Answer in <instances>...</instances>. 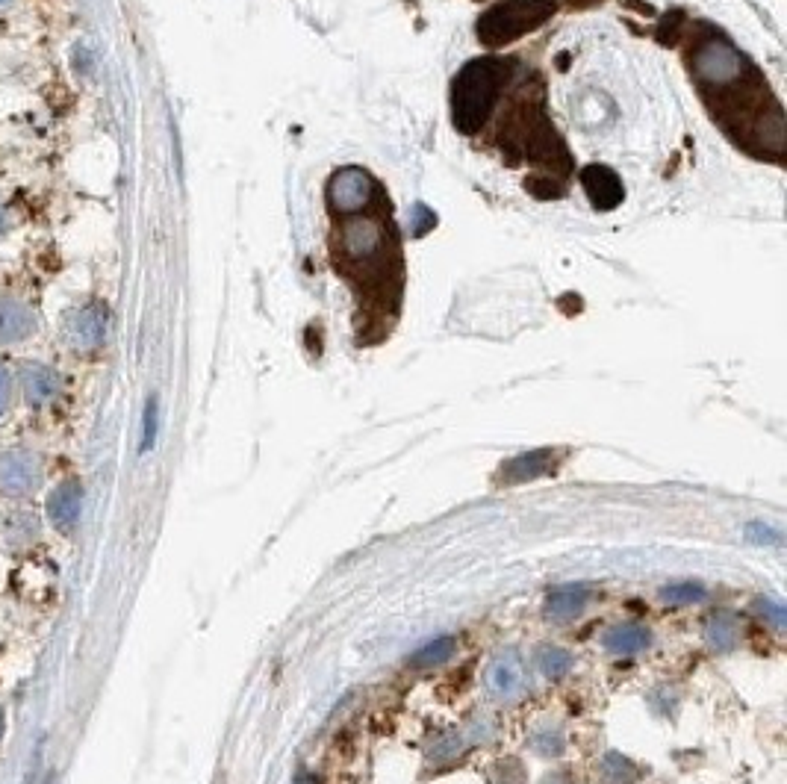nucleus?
<instances>
[{
	"label": "nucleus",
	"mask_w": 787,
	"mask_h": 784,
	"mask_svg": "<svg viewBox=\"0 0 787 784\" xmlns=\"http://www.w3.org/2000/svg\"><path fill=\"white\" fill-rule=\"evenodd\" d=\"M334 260L337 269L351 280L354 286L363 283V292H357L360 304L375 298L381 304L398 301L401 292V254L395 239L390 204L378 192L369 204L357 210L334 213Z\"/></svg>",
	"instance_id": "1"
},
{
	"label": "nucleus",
	"mask_w": 787,
	"mask_h": 784,
	"mask_svg": "<svg viewBox=\"0 0 787 784\" xmlns=\"http://www.w3.org/2000/svg\"><path fill=\"white\" fill-rule=\"evenodd\" d=\"M502 71H505V59H475L460 71V77L454 80V92H451L454 127L460 133L475 136L481 130L487 112L496 101Z\"/></svg>",
	"instance_id": "2"
},
{
	"label": "nucleus",
	"mask_w": 787,
	"mask_h": 784,
	"mask_svg": "<svg viewBox=\"0 0 787 784\" xmlns=\"http://www.w3.org/2000/svg\"><path fill=\"white\" fill-rule=\"evenodd\" d=\"M555 12V0H502L478 21V39L487 48H502L540 27Z\"/></svg>",
	"instance_id": "3"
},
{
	"label": "nucleus",
	"mask_w": 787,
	"mask_h": 784,
	"mask_svg": "<svg viewBox=\"0 0 787 784\" xmlns=\"http://www.w3.org/2000/svg\"><path fill=\"white\" fill-rule=\"evenodd\" d=\"M62 334H65V342L74 345L77 351L98 348L104 342V334H107V310L98 304H86V307L71 310L65 316Z\"/></svg>",
	"instance_id": "4"
},
{
	"label": "nucleus",
	"mask_w": 787,
	"mask_h": 784,
	"mask_svg": "<svg viewBox=\"0 0 787 784\" xmlns=\"http://www.w3.org/2000/svg\"><path fill=\"white\" fill-rule=\"evenodd\" d=\"M39 313L21 295H0V345H15L36 334Z\"/></svg>",
	"instance_id": "5"
},
{
	"label": "nucleus",
	"mask_w": 787,
	"mask_h": 784,
	"mask_svg": "<svg viewBox=\"0 0 787 784\" xmlns=\"http://www.w3.org/2000/svg\"><path fill=\"white\" fill-rule=\"evenodd\" d=\"M39 484V460L30 451H6L0 457V490L6 496H24Z\"/></svg>",
	"instance_id": "6"
},
{
	"label": "nucleus",
	"mask_w": 787,
	"mask_h": 784,
	"mask_svg": "<svg viewBox=\"0 0 787 784\" xmlns=\"http://www.w3.org/2000/svg\"><path fill=\"white\" fill-rule=\"evenodd\" d=\"M581 183H584L593 207L602 210V213L614 210L619 201H622V183H619V177L611 168L587 166L581 171Z\"/></svg>",
	"instance_id": "7"
},
{
	"label": "nucleus",
	"mask_w": 787,
	"mask_h": 784,
	"mask_svg": "<svg viewBox=\"0 0 787 784\" xmlns=\"http://www.w3.org/2000/svg\"><path fill=\"white\" fill-rule=\"evenodd\" d=\"M21 390L33 407H45L57 398L59 375L45 363H27L21 369Z\"/></svg>",
	"instance_id": "8"
},
{
	"label": "nucleus",
	"mask_w": 787,
	"mask_h": 784,
	"mask_svg": "<svg viewBox=\"0 0 787 784\" xmlns=\"http://www.w3.org/2000/svg\"><path fill=\"white\" fill-rule=\"evenodd\" d=\"M80 502H83L80 484L65 481L62 487L54 490V496H51V502H48V516H51V522H54L57 528H62V531L74 528V522L80 519Z\"/></svg>",
	"instance_id": "9"
},
{
	"label": "nucleus",
	"mask_w": 787,
	"mask_h": 784,
	"mask_svg": "<svg viewBox=\"0 0 787 784\" xmlns=\"http://www.w3.org/2000/svg\"><path fill=\"white\" fill-rule=\"evenodd\" d=\"M549 454L552 451H534V454H522V457L510 460L502 472V475H507L505 481H531V478L546 475L549 472Z\"/></svg>",
	"instance_id": "10"
},
{
	"label": "nucleus",
	"mask_w": 787,
	"mask_h": 784,
	"mask_svg": "<svg viewBox=\"0 0 787 784\" xmlns=\"http://www.w3.org/2000/svg\"><path fill=\"white\" fill-rule=\"evenodd\" d=\"M608 649H614V652H637V649H643L646 643H649V634H646V628H640V625H622V628H614L611 634H608Z\"/></svg>",
	"instance_id": "11"
},
{
	"label": "nucleus",
	"mask_w": 787,
	"mask_h": 784,
	"mask_svg": "<svg viewBox=\"0 0 787 784\" xmlns=\"http://www.w3.org/2000/svg\"><path fill=\"white\" fill-rule=\"evenodd\" d=\"M451 655H454V640H451V637H440V640L422 646V649L410 658V664H413V667H437V664H446Z\"/></svg>",
	"instance_id": "12"
},
{
	"label": "nucleus",
	"mask_w": 787,
	"mask_h": 784,
	"mask_svg": "<svg viewBox=\"0 0 787 784\" xmlns=\"http://www.w3.org/2000/svg\"><path fill=\"white\" fill-rule=\"evenodd\" d=\"M587 602V596H584V590H569V593H555L552 599H549V611L555 616H572L581 605Z\"/></svg>",
	"instance_id": "13"
},
{
	"label": "nucleus",
	"mask_w": 787,
	"mask_h": 784,
	"mask_svg": "<svg viewBox=\"0 0 787 784\" xmlns=\"http://www.w3.org/2000/svg\"><path fill=\"white\" fill-rule=\"evenodd\" d=\"M705 596V590L699 584H675L664 590V599L673 602V605H687V602H699Z\"/></svg>",
	"instance_id": "14"
},
{
	"label": "nucleus",
	"mask_w": 787,
	"mask_h": 784,
	"mask_svg": "<svg viewBox=\"0 0 787 784\" xmlns=\"http://www.w3.org/2000/svg\"><path fill=\"white\" fill-rule=\"evenodd\" d=\"M540 664H543V670L549 672V675H561V672L569 667V655L561 652V649H546V652L540 655Z\"/></svg>",
	"instance_id": "15"
},
{
	"label": "nucleus",
	"mask_w": 787,
	"mask_h": 784,
	"mask_svg": "<svg viewBox=\"0 0 787 784\" xmlns=\"http://www.w3.org/2000/svg\"><path fill=\"white\" fill-rule=\"evenodd\" d=\"M154 437H157V401L151 398L148 401V410H145V440H142V451L154 446Z\"/></svg>",
	"instance_id": "16"
},
{
	"label": "nucleus",
	"mask_w": 787,
	"mask_h": 784,
	"mask_svg": "<svg viewBox=\"0 0 787 784\" xmlns=\"http://www.w3.org/2000/svg\"><path fill=\"white\" fill-rule=\"evenodd\" d=\"M9 398H12V375L0 366V416L9 407Z\"/></svg>",
	"instance_id": "17"
},
{
	"label": "nucleus",
	"mask_w": 787,
	"mask_h": 784,
	"mask_svg": "<svg viewBox=\"0 0 787 784\" xmlns=\"http://www.w3.org/2000/svg\"><path fill=\"white\" fill-rule=\"evenodd\" d=\"M9 230V210H6V204L0 201V233H6Z\"/></svg>",
	"instance_id": "18"
},
{
	"label": "nucleus",
	"mask_w": 787,
	"mask_h": 784,
	"mask_svg": "<svg viewBox=\"0 0 787 784\" xmlns=\"http://www.w3.org/2000/svg\"><path fill=\"white\" fill-rule=\"evenodd\" d=\"M9 3H12V0H0V6H9Z\"/></svg>",
	"instance_id": "19"
},
{
	"label": "nucleus",
	"mask_w": 787,
	"mask_h": 784,
	"mask_svg": "<svg viewBox=\"0 0 787 784\" xmlns=\"http://www.w3.org/2000/svg\"><path fill=\"white\" fill-rule=\"evenodd\" d=\"M0 731H3V714H0Z\"/></svg>",
	"instance_id": "20"
}]
</instances>
